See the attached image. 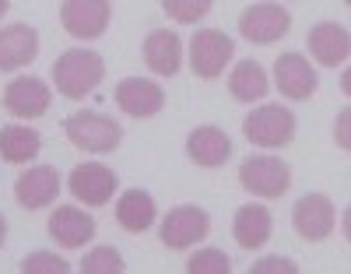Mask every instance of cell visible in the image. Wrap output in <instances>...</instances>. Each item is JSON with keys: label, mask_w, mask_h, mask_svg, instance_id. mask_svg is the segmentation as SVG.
<instances>
[{"label": "cell", "mask_w": 351, "mask_h": 274, "mask_svg": "<svg viewBox=\"0 0 351 274\" xmlns=\"http://www.w3.org/2000/svg\"><path fill=\"white\" fill-rule=\"evenodd\" d=\"M102 78H106V64L92 49H67V53H60L53 60L56 91L67 95V99H84L88 91L99 88Z\"/></svg>", "instance_id": "6da1fadb"}, {"label": "cell", "mask_w": 351, "mask_h": 274, "mask_svg": "<svg viewBox=\"0 0 351 274\" xmlns=\"http://www.w3.org/2000/svg\"><path fill=\"white\" fill-rule=\"evenodd\" d=\"M64 134L71 137L74 148L92 151V155H106V151H112L116 144L123 141V127L116 124L112 116L95 113V109H81V113H74L67 124H64Z\"/></svg>", "instance_id": "7a4b0ae2"}, {"label": "cell", "mask_w": 351, "mask_h": 274, "mask_svg": "<svg viewBox=\"0 0 351 274\" xmlns=\"http://www.w3.org/2000/svg\"><path fill=\"white\" fill-rule=\"evenodd\" d=\"M243 134L250 144H260V148H285L295 137V116L285 106H260L243 119Z\"/></svg>", "instance_id": "3957f363"}, {"label": "cell", "mask_w": 351, "mask_h": 274, "mask_svg": "<svg viewBox=\"0 0 351 274\" xmlns=\"http://www.w3.org/2000/svg\"><path fill=\"white\" fill-rule=\"evenodd\" d=\"M232 53L236 49H232V39L225 32H218V28H200V32H193V39H190V67L204 81L221 78Z\"/></svg>", "instance_id": "277c9868"}, {"label": "cell", "mask_w": 351, "mask_h": 274, "mask_svg": "<svg viewBox=\"0 0 351 274\" xmlns=\"http://www.w3.org/2000/svg\"><path fill=\"white\" fill-rule=\"evenodd\" d=\"M239 183L250 194L271 201V197H281L291 187V169L281 159H271V155H250L239 165Z\"/></svg>", "instance_id": "5b68a950"}, {"label": "cell", "mask_w": 351, "mask_h": 274, "mask_svg": "<svg viewBox=\"0 0 351 274\" xmlns=\"http://www.w3.org/2000/svg\"><path fill=\"white\" fill-rule=\"evenodd\" d=\"M211 232V218H208V211L204 207H193V204H180V207H172L158 236L169 250H186L193 247V242H200L204 236Z\"/></svg>", "instance_id": "8992f818"}, {"label": "cell", "mask_w": 351, "mask_h": 274, "mask_svg": "<svg viewBox=\"0 0 351 274\" xmlns=\"http://www.w3.org/2000/svg\"><path fill=\"white\" fill-rule=\"evenodd\" d=\"M291 222H295V232L309 242H319L334 232V222H337V211H334V201L327 194H306L295 201L291 207Z\"/></svg>", "instance_id": "52a82bcc"}, {"label": "cell", "mask_w": 351, "mask_h": 274, "mask_svg": "<svg viewBox=\"0 0 351 274\" xmlns=\"http://www.w3.org/2000/svg\"><path fill=\"white\" fill-rule=\"evenodd\" d=\"M291 28V14L281 8V4H253L243 11L239 18V32L243 39L256 43V46H267V43H278L281 36H288Z\"/></svg>", "instance_id": "ba28073f"}, {"label": "cell", "mask_w": 351, "mask_h": 274, "mask_svg": "<svg viewBox=\"0 0 351 274\" xmlns=\"http://www.w3.org/2000/svg\"><path fill=\"white\" fill-rule=\"evenodd\" d=\"M112 18L109 0H67L60 8V21L74 39H99Z\"/></svg>", "instance_id": "9c48e42d"}, {"label": "cell", "mask_w": 351, "mask_h": 274, "mask_svg": "<svg viewBox=\"0 0 351 274\" xmlns=\"http://www.w3.org/2000/svg\"><path fill=\"white\" fill-rule=\"evenodd\" d=\"M67 187H71V194H74L77 201L92 204V207H102V204L112 201L116 187H120V179H116V172H112L109 165L84 162V165H77V169L71 172Z\"/></svg>", "instance_id": "30bf717a"}, {"label": "cell", "mask_w": 351, "mask_h": 274, "mask_svg": "<svg viewBox=\"0 0 351 274\" xmlns=\"http://www.w3.org/2000/svg\"><path fill=\"white\" fill-rule=\"evenodd\" d=\"M49 84L39 78H14L4 91V109L21 119H39L49 109Z\"/></svg>", "instance_id": "8fae6325"}, {"label": "cell", "mask_w": 351, "mask_h": 274, "mask_svg": "<svg viewBox=\"0 0 351 274\" xmlns=\"http://www.w3.org/2000/svg\"><path fill=\"white\" fill-rule=\"evenodd\" d=\"M274 84L281 88L285 99H309L316 91V71L309 67V60L302 53H281L274 64Z\"/></svg>", "instance_id": "7c38bea8"}, {"label": "cell", "mask_w": 351, "mask_h": 274, "mask_svg": "<svg viewBox=\"0 0 351 274\" xmlns=\"http://www.w3.org/2000/svg\"><path fill=\"white\" fill-rule=\"evenodd\" d=\"M56 194H60V172H56L53 165H32L14 183V197L28 211H39V207L53 204Z\"/></svg>", "instance_id": "4fadbf2b"}, {"label": "cell", "mask_w": 351, "mask_h": 274, "mask_svg": "<svg viewBox=\"0 0 351 274\" xmlns=\"http://www.w3.org/2000/svg\"><path fill=\"white\" fill-rule=\"evenodd\" d=\"M49 236L56 239V247L77 250V247H84V242L95 239V218L84 215L81 207L64 204V207L53 211V218H49Z\"/></svg>", "instance_id": "5bb4252c"}, {"label": "cell", "mask_w": 351, "mask_h": 274, "mask_svg": "<svg viewBox=\"0 0 351 274\" xmlns=\"http://www.w3.org/2000/svg\"><path fill=\"white\" fill-rule=\"evenodd\" d=\"M39 53V36L32 25H4L0 28V71H18L25 64H32Z\"/></svg>", "instance_id": "9a60e30c"}, {"label": "cell", "mask_w": 351, "mask_h": 274, "mask_svg": "<svg viewBox=\"0 0 351 274\" xmlns=\"http://www.w3.org/2000/svg\"><path fill=\"white\" fill-rule=\"evenodd\" d=\"M116 106H120L127 116H155L165 106V91L155 81H144V78H127L116 84Z\"/></svg>", "instance_id": "2e32d148"}, {"label": "cell", "mask_w": 351, "mask_h": 274, "mask_svg": "<svg viewBox=\"0 0 351 274\" xmlns=\"http://www.w3.org/2000/svg\"><path fill=\"white\" fill-rule=\"evenodd\" d=\"M309 53L316 64H324V67H337L348 60L351 53V36H348V28L337 25V21H319L313 32H309Z\"/></svg>", "instance_id": "e0dca14e"}, {"label": "cell", "mask_w": 351, "mask_h": 274, "mask_svg": "<svg viewBox=\"0 0 351 274\" xmlns=\"http://www.w3.org/2000/svg\"><path fill=\"white\" fill-rule=\"evenodd\" d=\"M144 64L162 78H172L183 64V39L176 32H169V28H155V32L144 39Z\"/></svg>", "instance_id": "ac0fdd59"}, {"label": "cell", "mask_w": 351, "mask_h": 274, "mask_svg": "<svg viewBox=\"0 0 351 274\" xmlns=\"http://www.w3.org/2000/svg\"><path fill=\"white\" fill-rule=\"evenodd\" d=\"M271 211L263 204H243L236 211V222H232V236H236V242L243 250H260L263 242L271 239Z\"/></svg>", "instance_id": "d6986e66"}, {"label": "cell", "mask_w": 351, "mask_h": 274, "mask_svg": "<svg viewBox=\"0 0 351 274\" xmlns=\"http://www.w3.org/2000/svg\"><path fill=\"white\" fill-rule=\"evenodd\" d=\"M186 155L197 162V165H225V159L232 155V141L221 127H197L190 137H186Z\"/></svg>", "instance_id": "ffe728a7"}, {"label": "cell", "mask_w": 351, "mask_h": 274, "mask_svg": "<svg viewBox=\"0 0 351 274\" xmlns=\"http://www.w3.org/2000/svg\"><path fill=\"white\" fill-rule=\"evenodd\" d=\"M155 215H158L155 197L144 194L141 187L137 190H127L120 197V204H116V222H120L127 232H148L155 225Z\"/></svg>", "instance_id": "44dd1931"}, {"label": "cell", "mask_w": 351, "mask_h": 274, "mask_svg": "<svg viewBox=\"0 0 351 274\" xmlns=\"http://www.w3.org/2000/svg\"><path fill=\"white\" fill-rule=\"evenodd\" d=\"M267 71H263L256 60H243V64H236V71L228 74V91H232V99H239V102H256L267 95Z\"/></svg>", "instance_id": "7402d4cb"}, {"label": "cell", "mask_w": 351, "mask_h": 274, "mask_svg": "<svg viewBox=\"0 0 351 274\" xmlns=\"http://www.w3.org/2000/svg\"><path fill=\"white\" fill-rule=\"evenodd\" d=\"M39 148H43V141H39L36 130L18 127V124L0 127V159H4V162H11V165L32 162L39 155Z\"/></svg>", "instance_id": "603a6c76"}, {"label": "cell", "mask_w": 351, "mask_h": 274, "mask_svg": "<svg viewBox=\"0 0 351 274\" xmlns=\"http://www.w3.org/2000/svg\"><path fill=\"white\" fill-rule=\"evenodd\" d=\"M123 257L120 250H112V247H95L92 253H88L77 267V274H123Z\"/></svg>", "instance_id": "cb8c5ba5"}, {"label": "cell", "mask_w": 351, "mask_h": 274, "mask_svg": "<svg viewBox=\"0 0 351 274\" xmlns=\"http://www.w3.org/2000/svg\"><path fill=\"white\" fill-rule=\"evenodd\" d=\"M186 274H232V260L225 257V250L208 247L186 260Z\"/></svg>", "instance_id": "d4e9b609"}, {"label": "cell", "mask_w": 351, "mask_h": 274, "mask_svg": "<svg viewBox=\"0 0 351 274\" xmlns=\"http://www.w3.org/2000/svg\"><path fill=\"white\" fill-rule=\"evenodd\" d=\"M21 274H71V264L49 250H36L21 260Z\"/></svg>", "instance_id": "484cf974"}, {"label": "cell", "mask_w": 351, "mask_h": 274, "mask_svg": "<svg viewBox=\"0 0 351 274\" xmlns=\"http://www.w3.org/2000/svg\"><path fill=\"white\" fill-rule=\"evenodd\" d=\"M162 11L172 18V21H180V25H197L204 14L211 11L208 0H193V4H183V0H165Z\"/></svg>", "instance_id": "4316f807"}, {"label": "cell", "mask_w": 351, "mask_h": 274, "mask_svg": "<svg viewBox=\"0 0 351 274\" xmlns=\"http://www.w3.org/2000/svg\"><path fill=\"white\" fill-rule=\"evenodd\" d=\"M250 274H299V264L288 260V257H260Z\"/></svg>", "instance_id": "83f0119b"}, {"label": "cell", "mask_w": 351, "mask_h": 274, "mask_svg": "<svg viewBox=\"0 0 351 274\" xmlns=\"http://www.w3.org/2000/svg\"><path fill=\"white\" fill-rule=\"evenodd\" d=\"M348 116H351V113L344 109V113L337 116V127H334V137H337V144H341L344 151L351 148V137H348Z\"/></svg>", "instance_id": "f1b7e54d"}, {"label": "cell", "mask_w": 351, "mask_h": 274, "mask_svg": "<svg viewBox=\"0 0 351 274\" xmlns=\"http://www.w3.org/2000/svg\"><path fill=\"white\" fill-rule=\"evenodd\" d=\"M341 91H351V71L341 74Z\"/></svg>", "instance_id": "f546056e"}, {"label": "cell", "mask_w": 351, "mask_h": 274, "mask_svg": "<svg viewBox=\"0 0 351 274\" xmlns=\"http://www.w3.org/2000/svg\"><path fill=\"white\" fill-rule=\"evenodd\" d=\"M4 236H8V218L0 215V242H4Z\"/></svg>", "instance_id": "4dcf8cb0"}, {"label": "cell", "mask_w": 351, "mask_h": 274, "mask_svg": "<svg viewBox=\"0 0 351 274\" xmlns=\"http://www.w3.org/2000/svg\"><path fill=\"white\" fill-rule=\"evenodd\" d=\"M8 8H11V4H8V0H0V18H4V14H8Z\"/></svg>", "instance_id": "1f68e13d"}]
</instances>
